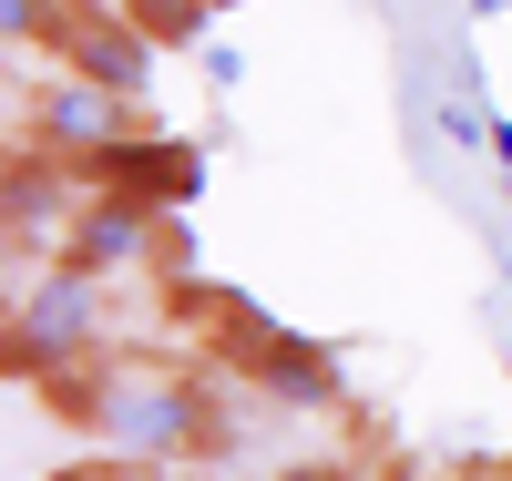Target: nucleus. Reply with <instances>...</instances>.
Masks as SVG:
<instances>
[{"label": "nucleus", "mask_w": 512, "mask_h": 481, "mask_svg": "<svg viewBox=\"0 0 512 481\" xmlns=\"http://www.w3.org/2000/svg\"><path fill=\"white\" fill-rule=\"evenodd\" d=\"M52 420H72L93 451L154 461V471H205L226 461V379L175 369V359H134V348H103V359H72L41 379Z\"/></svg>", "instance_id": "1"}, {"label": "nucleus", "mask_w": 512, "mask_h": 481, "mask_svg": "<svg viewBox=\"0 0 512 481\" xmlns=\"http://www.w3.org/2000/svg\"><path fill=\"white\" fill-rule=\"evenodd\" d=\"M113 348V297L93 267H72V256H52V267H21L11 287V328H0V359H11L21 389H41L52 369L72 359H103Z\"/></svg>", "instance_id": "2"}, {"label": "nucleus", "mask_w": 512, "mask_h": 481, "mask_svg": "<svg viewBox=\"0 0 512 481\" xmlns=\"http://www.w3.org/2000/svg\"><path fill=\"white\" fill-rule=\"evenodd\" d=\"M123 134H144V103H123V93H103V82H82V72H41L11 103V144L52 154V164H93Z\"/></svg>", "instance_id": "3"}, {"label": "nucleus", "mask_w": 512, "mask_h": 481, "mask_svg": "<svg viewBox=\"0 0 512 481\" xmlns=\"http://www.w3.org/2000/svg\"><path fill=\"white\" fill-rule=\"evenodd\" d=\"M41 62H52V72H82V82H103V93H123V103H144L164 52L113 11V0H72V11L52 21V41H41Z\"/></svg>", "instance_id": "4"}, {"label": "nucleus", "mask_w": 512, "mask_h": 481, "mask_svg": "<svg viewBox=\"0 0 512 481\" xmlns=\"http://www.w3.org/2000/svg\"><path fill=\"white\" fill-rule=\"evenodd\" d=\"M82 195H93V185H82L72 164H52V154L11 144V164H0V236H11V256H21V267H52V256L72 246Z\"/></svg>", "instance_id": "5"}, {"label": "nucleus", "mask_w": 512, "mask_h": 481, "mask_svg": "<svg viewBox=\"0 0 512 481\" xmlns=\"http://www.w3.org/2000/svg\"><path fill=\"white\" fill-rule=\"evenodd\" d=\"M82 185H113V195H134V205H154V215H185L195 195H205V144L195 134H123L113 154H93V164H72Z\"/></svg>", "instance_id": "6"}, {"label": "nucleus", "mask_w": 512, "mask_h": 481, "mask_svg": "<svg viewBox=\"0 0 512 481\" xmlns=\"http://www.w3.org/2000/svg\"><path fill=\"white\" fill-rule=\"evenodd\" d=\"M236 389H256V400H277V410H349V379H338V348H318L308 328H277L256 359L226 369Z\"/></svg>", "instance_id": "7"}, {"label": "nucleus", "mask_w": 512, "mask_h": 481, "mask_svg": "<svg viewBox=\"0 0 512 481\" xmlns=\"http://www.w3.org/2000/svg\"><path fill=\"white\" fill-rule=\"evenodd\" d=\"M72 267H93V277H134V267H154L164 256V215L154 205H134V195H113V185H93L82 195V215H72Z\"/></svg>", "instance_id": "8"}, {"label": "nucleus", "mask_w": 512, "mask_h": 481, "mask_svg": "<svg viewBox=\"0 0 512 481\" xmlns=\"http://www.w3.org/2000/svg\"><path fill=\"white\" fill-rule=\"evenodd\" d=\"M123 21H134L154 52H205L216 41V0H113Z\"/></svg>", "instance_id": "9"}, {"label": "nucleus", "mask_w": 512, "mask_h": 481, "mask_svg": "<svg viewBox=\"0 0 512 481\" xmlns=\"http://www.w3.org/2000/svg\"><path fill=\"white\" fill-rule=\"evenodd\" d=\"M52 21H62V0H0V41H11V62H31L41 41H52Z\"/></svg>", "instance_id": "10"}, {"label": "nucleus", "mask_w": 512, "mask_h": 481, "mask_svg": "<svg viewBox=\"0 0 512 481\" xmlns=\"http://www.w3.org/2000/svg\"><path fill=\"white\" fill-rule=\"evenodd\" d=\"M52 481H185V471H154V461H123V451H93V461H72Z\"/></svg>", "instance_id": "11"}, {"label": "nucleus", "mask_w": 512, "mask_h": 481, "mask_svg": "<svg viewBox=\"0 0 512 481\" xmlns=\"http://www.w3.org/2000/svg\"><path fill=\"white\" fill-rule=\"evenodd\" d=\"M195 62H205V82H216V93H236V82H246V52H236V41H205Z\"/></svg>", "instance_id": "12"}, {"label": "nucleus", "mask_w": 512, "mask_h": 481, "mask_svg": "<svg viewBox=\"0 0 512 481\" xmlns=\"http://www.w3.org/2000/svg\"><path fill=\"white\" fill-rule=\"evenodd\" d=\"M482 154H492V174H502V195H512V113H492V123H482Z\"/></svg>", "instance_id": "13"}, {"label": "nucleus", "mask_w": 512, "mask_h": 481, "mask_svg": "<svg viewBox=\"0 0 512 481\" xmlns=\"http://www.w3.org/2000/svg\"><path fill=\"white\" fill-rule=\"evenodd\" d=\"M277 481H359V471H349V461H287Z\"/></svg>", "instance_id": "14"}, {"label": "nucleus", "mask_w": 512, "mask_h": 481, "mask_svg": "<svg viewBox=\"0 0 512 481\" xmlns=\"http://www.w3.org/2000/svg\"><path fill=\"white\" fill-rule=\"evenodd\" d=\"M492 267H502V277H512V236H492Z\"/></svg>", "instance_id": "15"}, {"label": "nucleus", "mask_w": 512, "mask_h": 481, "mask_svg": "<svg viewBox=\"0 0 512 481\" xmlns=\"http://www.w3.org/2000/svg\"><path fill=\"white\" fill-rule=\"evenodd\" d=\"M482 481H512V461H492V471H482Z\"/></svg>", "instance_id": "16"}, {"label": "nucleus", "mask_w": 512, "mask_h": 481, "mask_svg": "<svg viewBox=\"0 0 512 481\" xmlns=\"http://www.w3.org/2000/svg\"><path fill=\"white\" fill-rule=\"evenodd\" d=\"M216 11H236V0H216Z\"/></svg>", "instance_id": "17"}, {"label": "nucleus", "mask_w": 512, "mask_h": 481, "mask_svg": "<svg viewBox=\"0 0 512 481\" xmlns=\"http://www.w3.org/2000/svg\"><path fill=\"white\" fill-rule=\"evenodd\" d=\"M62 11H72V0H62Z\"/></svg>", "instance_id": "18"}]
</instances>
